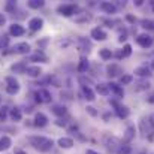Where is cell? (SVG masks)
I'll return each mask as SVG.
<instances>
[{
	"label": "cell",
	"instance_id": "cell-1",
	"mask_svg": "<svg viewBox=\"0 0 154 154\" xmlns=\"http://www.w3.org/2000/svg\"><path fill=\"white\" fill-rule=\"evenodd\" d=\"M29 142H30V145H32L35 150H38V151H41V153H48V151H51L52 145H54L52 139L47 138V136H30V138H29Z\"/></svg>",
	"mask_w": 154,
	"mask_h": 154
},
{
	"label": "cell",
	"instance_id": "cell-2",
	"mask_svg": "<svg viewBox=\"0 0 154 154\" xmlns=\"http://www.w3.org/2000/svg\"><path fill=\"white\" fill-rule=\"evenodd\" d=\"M57 12L63 17H72L73 14L78 12V6L73 3H64V5H60L57 8Z\"/></svg>",
	"mask_w": 154,
	"mask_h": 154
},
{
	"label": "cell",
	"instance_id": "cell-3",
	"mask_svg": "<svg viewBox=\"0 0 154 154\" xmlns=\"http://www.w3.org/2000/svg\"><path fill=\"white\" fill-rule=\"evenodd\" d=\"M111 105L114 106V109H115V114L120 117V118H127L129 115H130V109L127 108V106H124V105H121V103H118L115 99H111L109 100Z\"/></svg>",
	"mask_w": 154,
	"mask_h": 154
},
{
	"label": "cell",
	"instance_id": "cell-4",
	"mask_svg": "<svg viewBox=\"0 0 154 154\" xmlns=\"http://www.w3.org/2000/svg\"><path fill=\"white\" fill-rule=\"evenodd\" d=\"M6 91L9 94H17L20 91V82L14 76H6Z\"/></svg>",
	"mask_w": 154,
	"mask_h": 154
},
{
	"label": "cell",
	"instance_id": "cell-5",
	"mask_svg": "<svg viewBox=\"0 0 154 154\" xmlns=\"http://www.w3.org/2000/svg\"><path fill=\"white\" fill-rule=\"evenodd\" d=\"M153 38L150 36V35H147V33H142V35H138L136 36V44L141 47V48H150L151 45H153Z\"/></svg>",
	"mask_w": 154,
	"mask_h": 154
},
{
	"label": "cell",
	"instance_id": "cell-6",
	"mask_svg": "<svg viewBox=\"0 0 154 154\" xmlns=\"http://www.w3.org/2000/svg\"><path fill=\"white\" fill-rule=\"evenodd\" d=\"M35 96H36V102L39 103H50L51 102V93L47 90V88H39L36 93H35Z\"/></svg>",
	"mask_w": 154,
	"mask_h": 154
},
{
	"label": "cell",
	"instance_id": "cell-7",
	"mask_svg": "<svg viewBox=\"0 0 154 154\" xmlns=\"http://www.w3.org/2000/svg\"><path fill=\"white\" fill-rule=\"evenodd\" d=\"M121 73H123V69H121V66H120V64L112 63V64H108V66H106V75H108L109 78L121 76Z\"/></svg>",
	"mask_w": 154,
	"mask_h": 154
},
{
	"label": "cell",
	"instance_id": "cell-8",
	"mask_svg": "<svg viewBox=\"0 0 154 154\" xmlns=\"http://www.w3.org/2000/svg\"><path fill=\"white\" fill-rule=\"evenodd\" d=\"M42 27H44V20L39 18V17H35V18H32L29 21V29L32 32H39Z\"/></svg>",
	"mask_w": 154,
	"mask_h": 154
},
{
	"label": "cell",
	"instance_id": "cell-9",
	"mask_svg": "<svg viewBox=\"0 0 154 154\" xmlns=\"http://www.w3.org/2000/svg\"><path fill=\"white\" fill-rule=\"evenodd\" d=\"M90 36L94 39V41H105L106 38H108V35H106V32L103 30L102 27H94L93 30H91V33H90Z\"/></svg>",
	"mask_w": 154,
	"mask_h": 154
},
{
	"label": "cell",
	"instance_id": "cell-10",
	"mask_svg": "<svg viewBox=\"0 0 154 154\" xmlns=\"http://www.w3.org/2000/svg\"><path fill=\"white\" fill-rule=\"evenodd\" d=\"M99 8H100V11H103V12L108 14V15H114V14L117 12V6H115L114 3H111V2H102V3L99 5Z\"/></svg>",
	"mask_w": 154,
	"mask_h": 154
},
{
	"label": "cell",
	"instance_id": "cell-11",
	"mask_svg": "<svg viewBox=\"0 0 154 154\" xmlns=\"http://www.w3.org/2000/svg\"><path fill=\"white\" fill-rule=\"evenodd\" d=\"M135 75L139 76V78H150L153 73H151V67L148 66H139L135 69Z\"/></svg>",
	"mask_w": 154,
	"mask_h": 154
},
{
	"label": "cell",
	"instance_id": "cell-12",
	"mask_svg": "<svg viewBox=\"0 0 154 154\" xmlns=\"http://www.w3.org/2000/svg\"><path fill=\"white\" fill-rule=\"evenodd\" d=\"M26 33V30H24V27L21 26V24H12L11 27H9V35L11 36H15V38H18V36H23Z\"/></svg>",
	"mask_w": 154,
	"mask_h": 154
},
{
	"label": "cell",
	"instance_id": "cell-13",
	"mask_svg": "<svg viewBox=\"0 0 154 154\" xmlns=\"http://www.w3.org/2000/svg\"><path fill=\"white\" fill-rule=\"evenodd\" d=\"M48 117L44 114V112H38L36 115H35V126H38V127H45L47 124H48Z\"/></svg>",
	"mask_w": 154,
	"mask_h": 154
},
{
	"label": "cell",
	"instance_id": "cell-14",
	"mask_svg": "<svg viewBox=\"0 0 154 154\" xmlns=\"http://www.w3.org/2000/svg\"><path fill=\"white\" fill-rule=\"evenodd\" d=\"M139 126H141L142 133H144L145 136H147V135H150V139H153V126L150 124V121H147V120H141Z\"/></svg>",
	"mask_w": 154,
	"mask_h": 154
},
{
	"label": "cell",
	"instance_id": "cell-15",
	"mask_svg": "<svg viewBox=\"0 0 154 154\" xmlns=\"http://www.w3.org/2000/svg\"><path fill=\"white\" fill-rule=\"evenodd\" d=\"M135 133H136L135 126H127V129H126V132H124V135H123V142H124V144H129V142L135 138Z\"/></svg>",
	"mask_w": 154,
	"mask_h": 154
},
{
	"label": "cell",
	"instance_id": "cell-16",
	"mask_svg": "<svg viewBox=\"0 0 154 154\" xmlns=\"http://www.w3.org/2000/svg\"><path fill=\"white\" fill-rule=\"evenodd\" d=\"M30 50H32V48H30V45H29L27 42H20V44H17V45L12 48V52H15V54H27Z\"/></svg>",
	"mask_w": 154,
	"mask_h": 154
},
{
	"label": "cell",
	"instance_id": "cell-17",
	"mask_svg": "<svg viewBox=\"0 0 154 154\" xmlns=\"http://www.w3.org/2000/svg\"><path fill=\"white\" fill-rule=\"evenodd\" d=\"M108 85H109V90H111L118 99H121V97L124 96V90H123V87H121L120 84H117V82H109Z\"/></svg>",
	"mask_w": 154,
	"mask_h": 154
},
{
	"label": "cell",
	"instance_id": "cell-18",
	"mask_svg": "<svg viewBox=\"0 0 154 154\" xmlns=\"http://www.w3.org/2000/svg\"><path fill=\"white\" fill-rule=\"evenodd\" d=\"M42 73V69L39 66H27V70H26V75L30 76V78H39Z\"/></svg>",
	"mask_w": 154,
	"mask_h": 154
},
{
	"label": "cell",
	"instance_id": "cell-19",
	"mask_svg": "<svg viewBox=\"0 0 154 154\" xmlns=\"http://www.w3.org/2000/svg\"><path fill=\"white\" fill-rule=\"evenodd\" d=\"M51 112L54 115H57V117H64L67 114V108L64 105H52Z\"/></svg>",
	"mask_w": 154,
	"mask_h": 154
},
{
	"label": "cell",
	"instance_id": "cell-20",
	"mask_svg": "<svg viewBox=\"0 0 154 154\" xmlns=\"http://www.w3.org/2000/svg\"><path fill=\"white\" fill-rule=\"evenodd\" d=\"M75 145V142H73V139L72 138H60L58 139V147L60 148H64V150H69V148H72Z\"/></svg>",
	"mask_w": 154,
	"mask_h": 154
},
{
	"label": "cell",
	"instance_id": "cell-21",
	"mask_svg": "<svg viewBox=\"0 0 154 154\" xmlns=\"http://www.w3.org/2000/svg\"><path fill=\"white\" fill-rule=\"evenodd\" d=\"M11 70L15 72V73H26L27 64H26V61H18V63H15V64L11 66Z\"/></svg>",
	"mask_w": 154,
	"mask_h": 154
},
{
	"label": "cell",
	"instance_id": "cell-22",
	"mask_svg": "<svg viewBox=\"0 0 154 154\" xmlns=\"http://www.w3.org/2000/svg\"><path fill=\"white\" fill-rule=\"evenodd\" d=\"M81 93H82L84 99L88 100V102H93V100L96 99V97H94V91H93L90 87H81Z\"/></svg>",
	"mask_w": 154,
	"mask_h": 154
},
{
	"label": "cell",
	"instance_id": "cell-23",
	"mask_svg": "<svg viewBox=\"0 0 154 154\" xmlns=\"http://www.w3.org/2000/svg\"><path fill=\"white\" fill-rule=\"evenodd\" d=\"M11 145H12V139H11L9 136H2V138H0V153L9 150Z\"/></svg>",
	"mask_w": 154,
	"mask_h": 154
},
{
	"label": "cell",
	"instance_id": "cell-24",
	"mask_svg": "<svg viewBox=\"0 0 154 154\" xmlns=\"http://www.w3.org/2000/svg\"><path fill=\"white\" fill-rule=\"evenodd\" d=\"M88 67H90L88 58H87V57H81V60H79V63H78V72L84 73V72L88 70Z\"/></svg>",
	"mask_w": 154,
	"mask_h": 154
},
{
	"label": "cell",
	"instance_id": "cell-25",
	"mask_svg": "<svg viewBox=\"0 0 154 154\" xmlns=\"http://www.w3.org/2000/svg\"><path fill=\"white\" fill-rule=\"evenodd\" d=\"M9 117L12 118V121H21V118H23V112H21V109L20 108H12L11 109V112H9Z\"/></svg>",
	"mask_w": 154,
	"mask_h": 154
},
{
	"label": "cell",
	"instance_id": "cell-26",
	"mask_svg": "<svg viewBox=\"0 0 154 154\" xmlns=\"http://www.w3.org/2000/svg\"><path fill=\"white\" fill-rule=\"evenodd\" d=\"M96 91H97L99 94H102V96H108V94L111 93V90H109V85H108V84H103V82L96 84Z\"/></svg>",
	"mask_w": 154,
	"mask_h": 154
},
{
	"label": "cell",
	"instance_id": "cell-27",
	"mask_svg": "<svg viewBox=\"0 0 154 154\" xmlns=\"http://www.w3.org/2000/svg\"><path fill=\"white\" fill-rule=\"evenodd\" d=\"M30 61H42V63H48V57L44 52H36L33 55H30Z\"/></svg>",
	"mask_w": 154,
	"mask_h": 154
},
{
	"label": "cell",
	"instance_id": "cell-28",
	"mask_svg": "<svg viewBox=\"0 0 154 154\" xmlns=\"http://www.w3.org/2000/svg\"><path fill=\"white\" fill-rule=\"evenodd\" d=\"M99 57L106 61V60H111L114 57V52L111 51L109 48H102V50H99Z\"/></svg>",
	"mask_w": 154,
	"mask_h": 154
},
{
	"label": "cell",
	"instance_id": "cell-29",
	"mask_svg": "<svg viewBox=\"0 0 154 154\" xmlns=\"http://www.w3.org/2000/svg\"><path fill=\"white\" fill-rule=\"evenodd\" d=\"M147 88H150V82L147 79H141V81H138L135 84V90L136 91H142V90H147Z\"/></svg>",
	"mask_w": 154,
	"mask_h": 154
},
{
	"label": "cell",
	"instance_id": "cell-30",
	"mask_svg": "<svg viewBox=\"0 0 154 154\" xmlns=\"http://www.w3.org/2000/svg\"><path fill=\"white\" fill-rule=\"evenodd\" d=\"M27 5H29V8H32V9H39V8H44L45 2H44V0H29Z\"/></svg>",
	"mask_w": 154,
	"mask_h": 154
},
{
	"label": "cell",
	"instance_id": "cell-31",
	"mask_svg": "<svg viewBox=\"0 0 154 154\" xmlns=\"http://www.w3.org/2000/svg\"><path fill=\"white\" fill-rule=\"evenodd\" d=\"M132 153V147L129 144H123L117 148V154H130Z\"/></svg>",
	"mask_w": 154,
	"mask_h": 154
},
{
	"label": "cell",
	"instance_id": "cell-32",
	"mask_svg": "<svg viewBox=\"0 0 154 154\" xmlns=\"http://www.w3.org/2000/svg\"><path fill=\"white\" fill-rule=\"evenodd\" d=\"M141 27L145 30H154V21L151 20H142L141 21Z\"/></svg>",
	"mask_w": 154,
	"mask_h": 154
},
{
	"label": "cell",
	"instance_id": "cell-33",
	"mask_svg": "<svg viewBox=\"0 0 154 154\" xmlns=\"http://www.w3.org/2000/svg\"><path fill=\"white\" fill-rule=\"evenodd\" d=\"M132 81H133V75H121V76H120V82H121V85L132 84Z\"/></svg>",
	"mask_w": 154,
	"mask_h": 154
},
{
	"label": "cell",
	"instance_id": "cell-34",
	"mask_svg": "<svg viewBox=\"0 0 154 154\" xmlns=\"http://www.w3.org/2000/svg\"><path fill=\"white\" fill-rule=\"evenodd\" d=\"M9 112H11V109H9L8 106H2V108H0V121H5L6 117L9 115Z\"/></svg>",
	"mask_w": 154,
	"mask_h": 154
},
{
	"label": "cell",
	"instance_id": "cell-35",
	"mask_svg": "<svg viewBox=\"0 0 154 154\" xmlns=\"http://www.w3.org/2000/svg\"><path fill=\"white\" fill-rule=\"evenodd\" d=\"M121 52H123V58H127V57H130V55H132V45L126 44V45L123 47Z\"/></svg>",
	"mask_w": 154,
	"mask_h": 154
},
{
	"label": "cell",
	"instance_id": "cell-36",
	"mask_svg": "<svg viewBox=\"0 0 154 154\" xmlns=\"http://www.w3.org/2000/svg\"><path fill=\"white\" fill-rule=\"evenodd\" d=\"M9 45V38L6 35L0 36V50H6V47Z\"/></svg>",
	"mask_w": 154,
	"mask_h": 154
},
{
	"label": "cell",
	"instance_id": "cell-37",
	"mask_svg": "<svg viewBox=\"0 0 154 154\" xmlns=\"http://www.w3.org/2000/svg\"><path fill=\"white\" fill-rule=\"evenodd\" d=\"M79 84L82 85V87H90L91 84H93V81L90 79V78H85V76H79Z\"/></svg>",
	"mask_w": 154,
	"mask_h": 154
},
{
	"label": "cell",
	"instance_id": "cell-38",
	"mask_svg": "<svg viewBox=\"0 0 154 154\" xmlns=\"http://www.w3.org/2000/svg\"><path fill=\"white\" fill-rule=\"evenodd\" d=\"M85 109H87V112H88L91 117H97V115H99V112H97L96 108H93V106H87Z\"/></svg>",
	"mask_w": 154,
	"mask_h": 154
},
{
	"label": "cell",
	"instance_id": "cell-39",
	"mask_svg": "<svg viewBox=\"0 0 154 154\" xmlns=\"http://www.w3.org/2000/svg\"><path fill=\"white\" fill-rule=\"evenodd\" d=\"M15 8H17V3H15V2H8V3H6V11H8V12H12Z\"/></svg>",
	"mask_w": 154,
	"mask_h": 154
},
{
	"label": "cell",
	"instance_id": "cell-40",
	"mask_svg": "<svg viewBox=\"0 0 154 154\" xmlns=\"http://www.w3.org/2000/svg\"><path fill=\"white\" fill-rule=\"evenodd\" d=\"M55 124H57V126H63V127H64V126L67 124V121H64V120H61V118H58V120L55 121Z\"/></svg>",
	"mask_w": 154,
	"mask_h": 154
},
{
	"label": "cell",
	"instance_id": "cell-41",
	"mask_svg": "<svg viewBox=\"0 0 154 154\" xmlns=\"http://www.w3.org/2000/svg\"><path fill=\"white\" fill-rule=\"evenodd\" d=\"M5 23H6V17H5L3 14H0V27L5 26Z\"/></svg>",
	"mask_w": 154,
	"mask_h": 154
},
{
	"label": "cell",
	"instance_id": "cell-42",
	"mask_svg": "<svg viewBox=\"0 0 154 154\" xmlns=\"http://www.w3.org/2000/svg\"><path fill=\"white\" fill-rule=\"evenodd\" d=\"M147 102H148V103H154V93H151V94L147 97Z\"/></svg>",
	"mask_w": 154,
	"mask_h": 154
},
{
	"label": "cell",
	"instance_id": "cell-43",
	"mask_svg": "<svg viewBox=\"0 0 154 154\" xmlns=\"http://www.w3.org/2000/svg\"><path fill=\"white\" fill-rule=\"evenodd\" d=\"M148 121H150V124L153 126V129H154V114L151 115V117H150V120H148Z\"/></svg>",
	"mask_w": 154,
	"mask_h": 154
},
{
	"label": "cell",
	"instance_id": "cell-44",
	"mask_svg": "<svg viewBox=\"0 0 154 154\" xmlns=\"http://www.w3.org/2000/svg\"><path fill=\"white\" fill-rule=\"evenodd\" d=\"M85 154H100V153H97V151H94V150H87Z\"/></svg>",
	"mask_w": 154,
	"mask_h": 154
},
{
	"label": "cell",
	"instance_id": "cell-45",
	"mask_svg": "<svg viewBox=\"0 0 154 154\" xmlns=\"http://www.w3.org/2000/svg\"><path fill=\"white\" fill-rule=\"evenodd\" d=\"M115 57H117V58H123V52H121V51L115 52Z\"/></svg>",
	"mask_w": 154,
	"mask_h": 154
},
{
	"label": "cell",
	"instance_id": "cell-46",
	"mask_svg": "<svg viewBox=\"0 0 154 154\" xmlns=\"http://www.w3.org/2000/svg\"><path fill=\"white\" fill-rule=\"evenodd\" d=\"M135 5L136 6H142V0H135Z\"/></svg>",
	"mask_w": 154,
	"mask_h": 154
},
{
	"label": "cell",
	"instance_id": "cell-47",
	"mask_svg": "<svg viewBox=\"0 0 154 154\" xmlns=\"http://www.w3.org/2000/svg\"><path fill=\"white\" fill-rule=\"evenodd\" d=\"M126 18H127V20H129V21H132V23H133V21H135V18H133V17H132V15H127V17H126Z\"/></svg>",
	"mask_w": 154,
	"mask_h": 154
},
{
	"label": "cell",
	"instance_id": "cell-48",
	"mask_svg": "<svg viewBox=\"0 0 154 154\" xmlns=\"http://www.w3.org/2000/svg\"><path fill=\"white\" fill-rule=\"evenodd\" d=\"M15 154H26L23 150H15Z\"/></svg>",
	"mask_w": 154,
	"mask_h": 154
},
{
	"label": "cell",
	"instance_id": "cell-49",
	"mask_svg": "<svg viewBox=\"0 0 154 154\" xmlns=\"http://www.w3.org/2000/svg\"><path fill=\"white\" fill-rule=\"evenodd\" d=\"M151 70H154V60L151 61Z\"/></svg>",
	"mask_w": 154,
	"mask_h": 154
},
{
	"label": "cell",
	"instance_id": "cell-50",
	"mask_svg": "<svg viewBox=\"0 0 154 154\" xmlns=\"http://www.w3.org/2000/svg\"><path fill=\"white\" fill-rule=\"evenodd\" d=\"M139 154H145V153H139Z\"/></svg>",
	"mask_w": 154,
	"mask_h": 154
},
{
	"label": "cell",
	"instance_id": "cell-51",
	"mask_svg": "<svg viewBox=\"0 0 154 154\" xmlns=\"http://www.w3.org/2000/svg\"><path fill=\"white\" fill-rule=\"evenodd\" d=\"M0 100H2V97H0Z\"/></svg>",
	"mask_w": 154,
	"mask_h": 154
}]
</instances>
